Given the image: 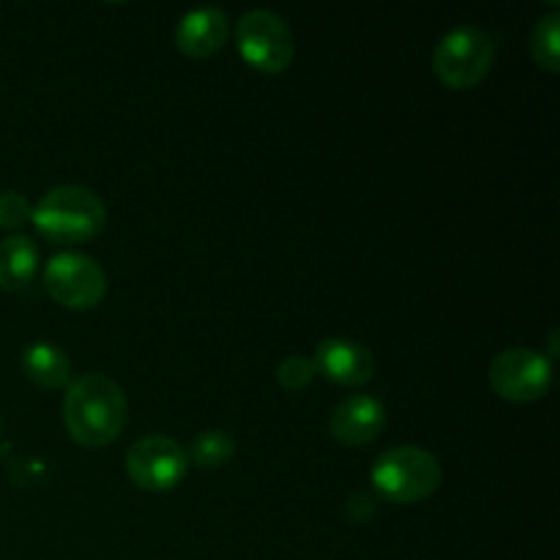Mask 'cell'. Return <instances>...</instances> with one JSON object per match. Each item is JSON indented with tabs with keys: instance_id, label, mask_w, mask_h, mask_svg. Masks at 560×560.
<instances>
[{
	"instance_id": "52a82bcc",
	"label": "cell",
	"mask_w": 560,
	"mask_h": 560,
	"mask_svg": "<svg viewBox=\"0 0 560 560\" xmlns=\"http://www.w3.org/2000/svg\"><path fill=\"white\" fill-rule=\"evenodd\" d=\"M552 383V366L530 348L503 350L490 366V386L509 402L528 405L547 394Z\"/></svg>"
},
{
	"instance_id": "2e32d148",
	"label": "cell",
	"mask_w": 560,
	"mask_h": 560,
	"mask_svg": "<svg viewBox=\"0 0 560 560\" xmlns=\"http://www.w3.org/2000/svg\"><path fill=\"white\" fill-rule=\"evenodd\" d=\"M312 377H315V364L310 359H304V355H288L277 366L279 386L288 388V392H304L312 383Z\"/></svg>"
},
{
	"instance_id": "8992f818",
	"label": "cell",
	"mask_w": 560,
	"mask_h": 560,
	"mask_svg": "<svg viewBox=\"0 0 560 560\" xmlns=\"http://www.w3.org/2000/svg\"><path fill=\"white\" fill-rule=\"evenodd\" d=\"M44 288L66 310H93L107 295V273L93 257L63 252L47 262Z\"/></svg>"
},
{
	"instance_id": "5bb4252c",
	"label": "cell",
	"mask_w": 560,
	"mask_h": 560,
	"mask_svg": "<svg viewBox=\"0 0 560 560\" xmlns=\"http://www.w3.org/2000/svg\"><path fill=\"white\" fill-rule=\"evenodd\" d=\"M235 457V441L233 435H228L224 430H206L191 441L189 452H186V459L197 468H222L230 459Z\"/></svg>"
},
{
	"instance_id": "5b68a950",
	"label": "cell",
	"mask_w": 560,
	"mask_h": 560,
	"mask_svg": "<svg viewBox=\"0 0 560 560\" xmlns=\"http://www.w3.org/2000/svg\"><path fill=\"white\" fill-rule=\"evenodd\" d=\"M235 44L241 58L262 74H282L293 63V31L273 11L257 9L241 16L235 25Z\"/></svg>"
},
{
	"instance_id": "3957f363",
	"label": "cell",
	"mask_w": 560,
	"mask_h": 560,
	"mask_svg": "<svg viewBox=\"0 0 560 560\" xmlns=\"http://www.w3.org/2000/svg\"><path fill=\"white\" fill-rule=\"evenodd\" d=\"M441 465L430 452L416 446L388 448L372 468V487L386 501L408 506L430 498L441 487Z\"/></svg>"
},
{
	"instance_id": "ac0fdd59",
	"label": "cell",
	"mask_w": 560,
	"mask_h": 560,
	"mask_svg": "<svg viewBox=\"0 0 560 560\" xmlns=\"http://www.w3.org/2000/svg\"><path fill=\"white\" fill-rule=\"evenodd\" d=\"M345 517L355 525L370 523V520L375 517V498H372L370 492H355L348 501V506H345Z\"/></svg>"
},
{
	"instance_id": "e0dca14e",
	"label": "cell",
	"mask_w": 560,
	"mask_h": 560,
	"mask_svg": "<svg viewBox=\"0 0 560 560\" xmlns=\"http://www.w3.org/2000/svg\"><path fill=\"white\" fill-rule=\"evenodd\" d=\"M33 208L20 191H0V228L20 230L31 222Z\"/></svg>"
},
{
	"instance_id": "ba28073f",
	"label": "cell",
	"mask_w": 560,
	"mask_h": 560,
	"mask_svg": "<svg viewBox=\"0 0 560 560\" xmlns=\"http://www.w3.org/2000/svg\"><path fill=\"white\" fill-rule=\"evenodd\" d=\"M189 459L186 452L164 435H148L137 441L126 454V474L140 490L167 492L180 485L186 476Z\"/></svg>"
},
{
	"instance_id": "30bf717a",
	"label": "cell",
	"mask_w": 560,
	"mask_h": 560,
	"mask_svg": "<svg viewBox=\"0 0 560 560\" xmlns=\"http://www.w3.org/2000/svg\"><path fill=\"white\" fill-rule=\"evenodd\" d=\"M328 427H331L334 441L342 446H366L386 427V408L375 397L353 394L334 408Z\"/></svg>"
},
{
	"instance_id": "7a4b0ae2",
	"label": "cell",
	"mask_w": 560,
	"mask_h": 560,
	"mask_svg": "<svg viewBox=\"0 0 560 560\" xmlns=\"http://www.w3.org/2000/svg\"><path fill=\"white\" fill-rule=\"evenodd\" d=\"M31 222L49 244H82L102 233L107 211L85 186H55L33 208Z\"/></svg>"
},
{
	"instance_id": "9c48e42d",
	"label": "cell",
	"mask_w": 560,
	"mask_h": 560,
	"mask_svg": "<svg viewBox=\"0 0 560 560\" xmlns=\"http://www.w3.org/2000/svg\"><path fill=\"white\" fill-rule=\"evenodd\" d=\"M315 372H323L337 386H364L375 372V359L370 350L350 339H323L315 350Z\"/></svg>"
},
{
	"instance_id": "8fae6325",
	"label": "cell",
	"mask_w": 560,
	"mask_h": 560,
	"mask_svg": "<svg viewBox=\"0 0 560 560\" xmlns=\"http://www.w3.org/2000/svg\"><path fill=\"white\" fill-rule=\"evenodd\" d=\"M228 36L230 20L222 9H197L178 22L175 44L186 58L206 60L228 44Z\"/></svg>"
},
{
	"instance_id": "277c9868",
	"label": "cell",
	"mask_w": 560,
	"mask_h": 560,
	"mask_svg": "<svg viewBox=\"0 0 560 560\" xmlns=\"http://www.w3.org/2000/svg\"><path fill=\"white\" fill-rule=\"evenodd\" d=\"M495 63V42L487 31L474 25H459L438 42L432 55V69L438 80L452 91H470L481 85Z\"/></svg>"
},
{
	"instance_id": "9a60e30c",
	"label": "cell",
	"mask_w": 560,
	"mask_h": 560,
	"mask_svg": "<svg viewBox=\"0 0 560 560\" xmlns=\"http://www.w3.org/2000/svg\"><path fill=\"white\" fill-rule=\"evenodd\" d=\"M530 55L536 63L547 71L560 69V16L547 14L541 16L539 25L534 27L530 36Z\"/></svg>"
},
{
	"instance_id": "6da1fadb",
	"label": "cell",
	"mask_w": 560,
	"mask_h": 560,
	"mask_svg": "<svg viewBox=\"0 0 560 560\" xmlns=\"http://www.w3.org/2000/svg\"><path fill=\"white\" fill-rule=\"evenodd\" d=\"M124 388L102 372H91L69 383L63 421L71 441L85 448L109 446L126 427Z\"/></svg>"
},
{
	"instance_id": "4fadbf2b",
	"label": "cell",
	"mask_w": 560,
	"mask_h": 560,
	"mask_svg": "<svg viewBox=\"0 0 560 560\" xmlns=\"http://www.w3.org/2000/svg\"><path fill=\"white\" fill-rule=\"evenodd\" d=\"M25 375L42 388H69L71 383V361L58 345L33 342L22 355Z\"/></svg>"
},
{
	"instance_id": "7c38bea8",
	"label": "cell",
	"mask_w": 560,
	"mask_h": 560,
	"mask_svg": "<svg viewBox=\"0 0 560 560\" xmlns=\"http://www.w3.org/2000/svg\"><path fill=\"white\" fill-rule=\"evenodd\" d=\"M38 271V246L27 235H11L0 241V288L22 293L31 288Z\"/></svg>"
}]
</instances>
